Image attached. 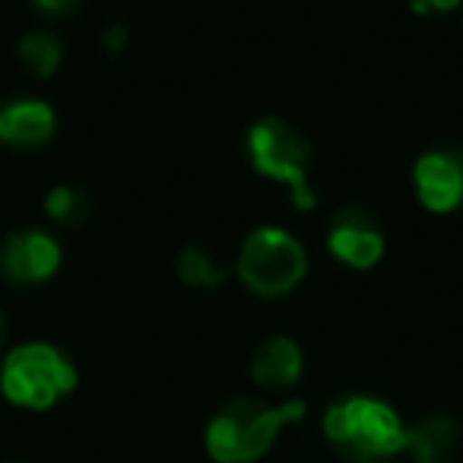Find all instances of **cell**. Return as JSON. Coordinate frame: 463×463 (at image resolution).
<instances>
[{
  "label": "cell",
  "instance_id": "cell-1",
  "mask_svg": "<svg viewBox=\"0 0 463 463\" xmlns=\"http://www.w3.org/2000/svg\"><path fill=\"white\" fill-rule=\"evenodd\" d=\"M324 438L353 463H381L406 454L410 425L374 397H343L324 412Z\"/></svg>",
  "mask_w": 463,
  "mask_h": 463
},
{
  "label": "cell",
  "instance_id": "cell-2",
  "mask_svg": "<svg viewBox=\"0 0 463 463\" xmlns=\"http://www.w3.org/2000/svg\"><path fill=\"white\" fill-rule=\"evenodd\" d=\"M305 416L302 400L267 406L260 400H232L225 410L210 419L203 448L213 463H258L279 431Z\"/></svg>",
  "mask_w": 463,
  "mask_h": 463
},
{
  "label": "cell",
  "instance_id": "cell-3",
  "mask_svg": "<svg viewBox=\"0 0 463 463\" xmlns=\"http://www.w3.org/2000/svg\"><path fill=\"white\" fill-rule=\"evenodd\" d=\"M77 387L73 362L52 343H23L10 349L0 368V391L26 410H52Z\"/></svg>",
  "mask_w": 463,
  "mask_h": 463
},
{
  "label": "cell",
  "instance_id": "cell-4",
  "mask_svg": "<svg viewBox=\"0 0 463 463\" xmlns=\"http://www.w3.org/2000/svg\"><path fill=\"white\" fill-rule=\"evenodd\" d=\"M308 273V254L302 241L277 225L251 232L239 254V277L254 296L283 298Z\"/></svg>",
  "mask_w": 463,
  "mask_h": 463
},
{
  "label": "cell",
  "instance_id": "cell-5",
  "mask_svg": "<svg viewBox=\"0 0 463 463\" xmlns=\"http://www.w3.org/2000/svg\"><path fill=\"white\" fill-rule=\"evenodd\" d=\"M248 156L264 178H273L289 187L298 210L315 206V191L308 184L315 153H311V143L292 124H286L283 118L258 121L248 130Z\"/></svg>",
  "mask_w": 463,
  "mask_h": 463
},
{
  "label": "cell",
  "instance_id": "cell-6",
  "mask_svg": "<svg viewBox=\"0 0 463 463\" xmlns=\"http://www.w3.org/2000/svg\"><path fill=\"white\" fill-rule=\"evenodd\" d=\"M61 270V245L54 235L42 229H23L14 232L0 245V273L10 283L20 286H39L48 283Z\"/></svg>",
  "mask_w": 463,
  "mask_h": 463
},
{
  "label": "cell",
  "instance_id": "cell-7",
  "mask_svg": "<svg viewBox=\"0 0 463 463\" xmlns=\"http://www.w3.org/2000/svg\"><path fill=\"white\" fill-rule=\"evenodd\" d=\"M416 194L425 210L454 213L463 206V153L460 149H431L419 156L412 168Z\"/></svg>",
  "mask_w": 463,
  "mask_h": 463
},
{
  "label": "cell",
  "instance_id": "cell-8",
  "mask_svg": "<svg viewBox=\"0 0 463 463\" xmlns=\"http://www.w3.org/2000/svg\"><path fill=\"white\" fill-rule=\"evenodd\" d=\"M327 248L336 260H343L353 270H368L384 258V232L378 229L372 213L349 206L330 225Z\"/></svg>",
  "mask_w": 463,
  "mask_h": 463
},
{
  "label": "cell",
  "instance_id": "cell-9",
  "mask_svg": "<svg viewBox=\"0 0 463 463\" xmlns=\"http://www.w3.org/2000/svg\"><path fill=\"white\" fill-rule=\"evenodd\" d=\"M58 118L48 102L39 99H16V102L0 105V143L20 149H33L52 140Z\"/></svg>",
  "mask_w": 463,
  "mask_h": 463
},
{
  "label": "cell",
  "instance_id": "cell-10",
  "mask_svg": "<svg viewBox=\"0 0 463 463\" xmlns=\"http://www.w3.org/2000/svg\"><path fill=\"white\" fill-rule=\"evenodd\" d=\"M302 368H305L302 349H298L289 336H270V340L260 343L258 353H254L251 378H254V384L264 387V391L283 393L298 384Z\"/></svg>",
  "mask_w": 463,
  "mask_h": 463
},
{
  "label": "cell",
  "instance_id": "cell-11",
  "mask_svg": "<svg viewBox=\"0 0 463 463\" xmlns=\"http://www.w3.org/2000/svg\"><path fill=\"white\" fill-rule=\"evenodd\" d=\"M454 444H457V425L448 416H429L410 429L406 450L412 454V460L441 463L454 450Z\"/></svg>",
  "mask_w": 463,
  "mask_h": 463
},
{
  "label": "cell",
  "instance_id": "cell-12",
  "mask_svg": "<svg viewBox=\"0 0 463 463\" xmlns=\"http://www.w3.org/2000/svg\"><path fill=\"white\" fill-rule=\"evenodd\" d=\"M16 54H20L23 67H26L33 77L39 80H48L58 73L61 61H64V48H61V42L54 39L52 33H29L20 39V48H16Z\"/></svg>",
  "mask_w": 463,
  "mask_h": 463
},
{
  "label": "cell",
  "instance_id": "cell-13",
  "mask_svg": "<svg viewBox=\"0 0 463 463\" xmlns=\"http://www.w3.org/2000/svg\"><path fill=\"white\" fill-rule=\"evenodd\" d=\"M45 213L64 229H80L90 219V197H86L80 187L71 184H58L48 191L45 197Z\"/></svg>",
  "mask_w": 463,
  "mask_h": 463
},
{
  "label": "cell",
  "instance_id": "cell-14",
  "mask_svg": "<svg viewBox=\"0 0 463 463\" xmlns=\"http://www.w3.org/2000/svg\"><path fill=\"white\" fill-rule=\"evenodd\" d=\"M178 277L181 283L194 286V289H216V286H222L225 270L203 248H184L178 254Z\"/></svg>",
  "mask_w": 463,
  "mask_h": 463
},
{
  "label": "cell",
  "instance_id": "cell-15",
  "mask_svg": "<svg viewBox=\"0 0 463 463\" xmlns=\"http://www.w3.org/2000/svg\"><path fill=\"white\" fill-rule=\"evenodd\" d=\"M406 4H410L419 16H425V14H450V10L460 7L463 0H406Z\"/></svg>",
  "mask_w": 463,
  "mask_h": 463
},
{
  "label": "cell",
  "instance_id": "cell-16",
  "mask_svg": "<svg viewBox=\"0 0 463 463\" xmlns=\"http://www.w3.org/2000/svg\"><path fill=\"white\" fill-rule=\"evenodd\" d=\"M33 4L48 16H64V14H71V10L80 7V0H33Z\"/></svg>",
  "mask_w": 463,
  "mask_h": 463
},
{
  "label": "cell",
  "instance_id": "cell-17",
  "mask_svg": "<svg viewBox=\"0 0 463 463\" xmlns=\"http://www.w3.org/2000/svg\"><path fill=\"white\" fill-rule=\"evenodd\" d=\"M124 42H128V33H124V26H111L109 33H105V48H109V52H121Z\"/></svg>",
  "mask_w": 463,
  "mask_h": 463
},
{
  "label": "cell",
  "instance_id": "cell-18",
  "mask_svg": "<svg viewBox=\"0 0 463 463\" xmlns=\"http://www.w3.org/2000/svg\"><path fill=\"white\" fill-rule=\"evenodd\" d=\"M4 336H7V321H4V311H0V343H4Z\"/></svg>",
  "mask_w": 463,
  "mask_h": 463
},
{
  "label": "cell",
  "instance_id": "cell-19",
  "mask_svg": "<svg viewBox=\"0 0 463 463\" xmlns=\"http://www.w3.org/2000/svg\"><path fill=\"white\" fill-rule=\"evenodd\" d=\"M412 463H422V460H412Z\"/></svg>",
  "mask_w": 463,
  "mask_h": 463
}]
</instances>
